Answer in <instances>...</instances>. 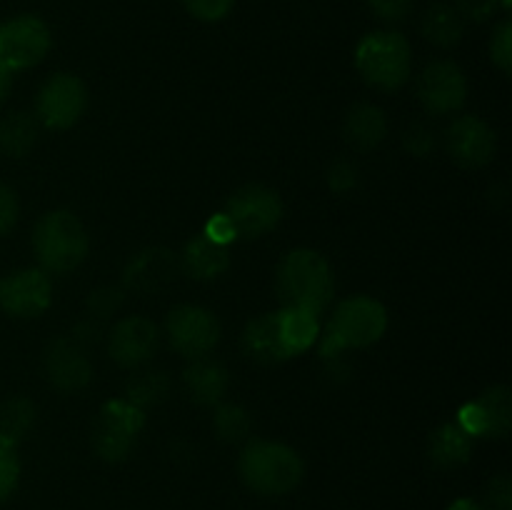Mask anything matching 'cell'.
Returning <instances> with one entry per match:
<instances>
[{"mask_svg": "<svg viewBox=\"0 0 512 510\" xmlns=\"http://www.w3.org/2000/svg\"><path fill=\"white\" fill-rule=\"evenodd\" d=\"M275 293H278L283 308L308 310V313L320 315L333 303V268L318 250H290L275 270Z\"/></svg>", "mask_w": 512, "mask_h": 510, "instance_id": "6da1fadb", "label": "cell"}, {"mask_svg": "<svg viewBox=\"0 0 512 510\" xmlns=\"http://www.w3.org/2000/svg\"><path fill=\"white\" fill-rule=\"evenodd\" d=\"M238 473L253 493L278 498L298 488L305 475V463L290 445L250 440L238 458Z\"/></svg>", "mask_w": 512, "mask_h": 510, "instance_id": "7a4b0ae2", "label": "cell"}, {"mask_svg": "<svg viewBox=\"0 0 512 510\" xmlns=\"http://www.w3.org/2000/svg\"><path fill=\"white\" fill-rule=\"evenodd\" d=\"M388 330V310L378 298L353 295L335 308L328 328L320 335V355L338 358L343 350L370 348Z\"/></svg>", "mask_w": 512, "mask_h": 510, "instance_id": "3957f363", "label": "cell"}, {"mask_svg": "<svg viewBox=\"0 0 512 510\" xmlns=\"http://www.w3.org/2000/svg\"><path fill=\"white\" fill-rule=\"evenodd\" d=\"M33 250L40 270L63 275L80 268L90 253V238L80 218L70 210H50L35 223Z\"/></svg>", "mask_w": 512, "mask_h": 510, "instance_id": "277c9868", "label": "cell"}, {"mask_svg": "<svg viewBox=\"0 0 512 510\" xmlns=\"http://www.w3.org/2000/svg\"><path fill=\"white\" fill-rule=\"evenodd\" d=\"M355 68L375 90H400L413 70V48L398 30H375L355 48Z\"/></svg>", "mask_w": 512, "mask_h": 510, "instance_id": "5b68a950", "label": "cell"}, {"mask_svg": "<svg viewBox=\"0 0 512 510\" xmlns=\"http://www.w3.org/2000/svg\"><path fill=\"white\" fill-rule=\"evenodd\" d=\"M145 428V410L125 398L108 400L93 428V448L108 463H123Z\"/></svg>", "mask_w": 512, "mask_h": 510, "instance_id": "8992f818", "label": "cell"}, {"mask_svg": "<svg viewBox=\"0 0 512 510\" xmlns=\"http://www.w3.org/2000/svg\"><path fill=\"white\" fill-rule=\"evenodd\" d=\"M223 213L230 218L238 238H263L265 233L278 228L285 208L278 190L250 183L230 195Z\"/></svg>", "mask_w": 512, "mask_h": 510, "instance_id": "52a82bcc", "label": "cell"}, {"mask_svg": "<svg viewBox=\"0 0 512 510\" xmlns=\"http://www.w3.org/2000/svg\"><path fill=\"white\" fill-rule=\"evenodd\" d=\"M88 108V88L73 73H55L40 85L35 120L48 130H68Z\"/></svg>", "mask_w": 512, "mask_h": 510, "instance_id": "ba28073f", "label": "cell"}, {"mask_svg": "<svg viewBox=\"0 0 512 510\" xmlns=\"http://www.w3.org/2000/svg\"><path fill=\"white\" fill-rule=\"evenodd\" d=\"M50 45L53 35L38 15H18L0 25V65L10 73L43 63Z\"/></svg>", "mask_w": 512, "mask_h": 510, "instance_id": "9c48e42d", "label": "cell"}, {"mask_svg": "<svg viewBox=\"0 0 512 510\" xmlns=\"http://www.w3.org/2000/svg\"><path fill=\"white\" fill-rule=\"evenodd\" d=\"M165 335L183 358H205L220 340V320L203 305H175L165 320Z\"/></svg>", "mask_w": 512, "mask_h": 510, "instance_id": "30bf717a", "label": "cell"}, {"mask_svg": "<svg viewBox=\"0 0 512 510\" xmlns=\"http://www.w3.org/2000/svg\"><path fill=\"white\" fill-rule=\"evenodd\" d=\"M418 98L433 115L458 113L468 100V78L453 60H433L418 78Z\"/></svg>", "mask_w": 512, "mask_h": 510, "instance_id": "8fae6325", "label": "cell"}, {"mask_svg": "<svg viewBox=\"0 0 512 510\" xmlns=\"http://www.w3.org/2000/svg\"><path fill=\"white\" fill-rule=\"evenodd\" d=\"M53 303V285L45 270L23 268L0 278V308L13 318H38Z\"/></svg>", "mask_w": 512, "mask_h": 510, "instance_id": "7c38bea8", "label": "cell"}, {"mask_svg": "<svg viewBox=\"0 0 512 510\" xmlns=\"http://www.w3.org/2000/svg\"><path fill=\"white\" fill-rule=\"evenodd\" d=\"M445 145L460 168H485L498 153V135L478 115H460L445 133Z\"/></svg>", "mask_w": 512, "mask_h": 510, "instance_id": "4fadbf2b", "label": "cell"}, {"mask_svg": "<svg viewBox=\"0 0 512 510\" xmlns=\"http://www.w3.org/2000/svg\"><path fill=\"white\" fill-rule=\"evenodd\" d=\"M160 345V330L145 315H128L113 325L108 335L110 358L120 368H140L148 363Z\"/></svg>", "mask_w": 512, "mask_h": 510, "instance_id": "5bb4252c", "label": "cell"}, {"mask_svg": "<svg viewBox=\"0 0 512 510\" xmlns=\"http://www.w3.org/2000/svg\"><path fill=\"white\" fill-rule=\"evenodd\" d=\"M43 368L48 383L63 393L88 388V383L93 380V363H90L88 353L70 335H60L53 343H48Z\"/></svg>", "mask_w": 512, "mask_h": 510, "instance_id": "9a60e30c", "label": "cell"}, {"mask_svg": "<svg viewBox=\"0 0 512 510\" xmlns=\"http://www.w3.org/2000/svg\"><path fill=\"white\" fill-rule=\"evenodd\" d=\"M180 273V255L168 248H145L135 258H130L123 270L125 290L140 295H155L168 288Z\"/></svg>", "mask_w": 512, "mask_h": 510, "instance_id": "2e32d148", "label": "cell"}, {"mask_svg": "<svg viewBox=\"0 0 512 510\" xmlns=\"http://www.w3.org/2000/svg\"><path fill=\"white\" fill-rule=\"evenodd\" d=\"M183 383L185 388H188L193 403L210 408V405H220V400L225 398L230 385V375L223 363L210 360L208 355H205V358L190 360L188 368L183 370Z\"/></svg>", "mask_w": 512, "mask_h": 510, "instance_id": "e0dca14e", "label": "cell"}, {"mask_svg": "<svg viewBox=\"0 0 512 510\" xmlns=\"http://www.w3.org/2000/svg\"><path fill=\"white\" fill-rule=\"evenodd\" d=\"M230 268V253L225 245L213 243L203 233L188 240L183 255H180V270L195 280H215Z\"/></svg>", "mask_w": 512, "mask_h": 510, "instance_id": "ac0fdd59", "label": "cell"}, {"mask_svg": "<svg viewBox=\"0 0 512 510\" xmlns=\"http://www.w3.org/2000/svg\"><path fill=\"white\" fill-rule=\"evenodd\" d=\"M243 350L253 360L265 365H278L288 360L283 343H280L278 313H265L250 320L243 330Z\"/></svg>", "mask_w": 512, "mask_h": 510, "instance_id": "d6986e66", "label": "cell"}, {"mask_svg": "<svg viewBox=\"0 0 512 510\" xmlns=\"http://www.w3.org/2000/svg\"><path fill=\"white\" fill-rule=\"evenodd\" d=\"M345 140L358 150H373L388 135V118L383 108L373 103H358L348 110L343 125Z\"/></svg>", "mask_w": 512, "mask_h": 510, "instance_id": "ffe728a7", "label": "cell"}, {"mask_svg": "<svg viewBox=\"0 0 512 510\" xmlns=\"http://www.w3.org/2000/svg\"><path fill=\"white\" fill-rule=\"evenodd\" d=\"M428 455L438 468H460V465L468 463L470 455H473V438H470L455 420H450V423H443L440 428L433 430Z\"/></svg>", "mask_w": 512, "mask_h": 510, "instance_id": "44dd1931", "label": "cell"}, {"mask_svg": "<svg viewBox=\"0 0 512 510\" xmlns=\"http://www.w3.org/2000/svg\"><path fill=\"white\" fill-rule=\"evenodd\" d=\"M278 330H280V343H283L288 358H295V355L310 350L315 345V340L320 338L318 315L308 313V310L280 308Z\"/></svg>", "mask_w": 512, "mask_h": 510, "instance_id": "7402d4cb", "label": "cell"}, {"mask_svg": "<svg viewBox=\"0 0 512 510\" xmlns=\"http://www.w3.org/2000/svg\"><path fill=\"white\" fill-rule=\"evenodd\" d=\"M38 143V120L30 113H10L0 120V153L8 158H25Z\"/></svg>", "mask_w": 512, "mask_h": 510, "instance_id": "603a6c76", "label": "cell"}, {"mask_svg": "<svg viewBox=\"0 0 512 510\" xmlns=\"http://www.w3.org/2000/svg\"><path fill=\"white\" fill-rule=\"evenodd\" d=\"M465 20L450 3H435L423 15V35L438 48H453L460 43Z\"/></svg>", "mask_w": 512, "mask_h": 510, "instance_id": "cb8c5ba5", "label": "cell"}, {"mask_svg": "<svg viewBox=\"0 0 512 510\" xmlns=\"http://www.w3.org/2000/svg\"><path fill=\"white\" fill-rule=\"evenodd\" d=\"M35 415H38L35 403L30 398H25V395H15V398L5 400L0 405V440L18 448L20 440L35 425Z\"/></svg>", "mask_w": 512, "mask_h": 510, "instance_id": "d4e9b609", "label": "cell"}, {"mask_svg": "<svg viewBox=\"0 0 512 510\" xmlns=\"http://www.w3.org/2000/svg\"><path fill=\"white\" fill-rule=\"evenodd\" d=\"M488 420V435L485 438H505L512 428V395L505 385H493L478 398Z\"/></svg>", "mask_w": 512, "mask_h": 510, "instance_id": "484cf974", "label": "cell"}, {"mask_svg": "<svg viewBox=\"0 0 512 510\" xmlns=\"http://www.w3.org/2000/svg\"><path fill=\"white\" fill-rule=\"evenodd\" d=\"M170 390V380L163 370H143V373L133 375L125 385V400L138 405L140 410L150 408V405L163 403L165 395Z\"/></svg>", "mask_w": 512, "mask_h": 510, "instance_id": "4316f807", "label": "cell"}, {"mask_svg": "<svg viewBox=\"0 0 512 510\" xmlns=\"http://www.w3.org/2000/svg\"><path fill=\"white\" fill-rule=\"evenodd\" d=\"M250 428H253V420L243 405L225 403L215 408L213 430L223 443H240V440L248 438Z\"/></svg>", "mask_w": 512, "mask_h": 510, "instance_id": "83f0119b", "label": "cell"}, {"mask_svg": "<svg viewBox=\"0 0 512 510\" xmlns=\"http://www.w3.org/2000/svg\"><path fill=\"white\" fill-rule=\"evenodd\" d=\"M490 60L503 75L512 73V23L503 20L495 25L493 38H490Z\"/></svg>", "mask_w": 512, "mask_h": 510, "instance_id": "f1b7e54d", "label": "cell"}, {"mask_svg": "<svg viewBox=\"0 0 512 510\" xmlns=\"http://www.w3.org/2000/svg\"><path fill=\"white\" fill-rule=\"evenodd\" d=\"M20 480V458L15 445L0 440V503L13 495V490L18 488Z\"/></svg>", "mask_w": 512, "mask_h": 510, "instance_id": "f546056e", "label": "cell"}, {"mask_svg": "<svg viewBox=\"0 0 512 510\" xmlns=\"http://www.w3.org/2000/svg\"><path fill=\"white\" fill-rule=\"evenodd\" d=\"M123 298V288H113V285H103V288L93 290L88 295L90 318H108V315H113L123 305Z\"/></svg>", "mask_w": 512, "mask_h": 510, "instance_id": "4dcf8cb0", "label": "cell"}, {"mask_svg": "<svg viewBox=\"0 0 512 510\" xmlns=\"http://www.w3.org/2000/svg\"><path fill=\"white\" fill-rule=\"evenodd\" d=\"M183 5L195 20H203V23H218V20L228 18L235 0H183Z\"/></svg>", "mask_w": 512, "mask_h": 510, "instance_id": "1f68e13d", "label": "cell"}, {"mask_svg": "<svg viewBox=\"0 0 512 510\" xmlns=\"http://www.w3.org/2000/svg\"><path fill=\"white\" fill-rule=\"evenodd\" d=\"M403 145L410 155H418V158H425V155L433 153L435 148V130L430 128L428 123H413L408 125L403 135Z\"/></svg>", "mask_w": 512, "mask_h": 510, "instance_id": "d6a6232c", "label": "cell"}, {"mask_svg": "<svg viewBox=\"0 0 512 510\" xmlns=\"http://www.w3.org/2000/svg\"><path fill=\"white\" fill-rule=\"evenodd\" d=\"M455 423H458L460 428L470 435V438H485V435H488V420H485V413H483V408H480L478 400H470V403H465L463 408L458 410V418H455Z\"/></svg>", "mask_w": 512, "mask_h": 510, "instance_id": "836d02e7", "label": "cell"}, {"mask_svg": "<svg viewBox=\"0 0 512 510\" xmlns=\"http://www.w3.org/2000/svg\"><path fill=\"white\" fill-rule=\"evenodd\" d=\"M358 185V165L353 160H335L328 168V188L335 193H350Z\"/></svg>", "mask_w": 512, "mask_h": 510, "instance_id": "e575fe53", "label": "cell"}, {"mask_svg": "<svg viewBox=\"0 0 512 510\" xmlns=\"http://www.w3.org/2000/svg\"><path fill=\"white\" fill-rule=\"evenodd\" d=\"M18 215H20L18 195H15V190L10 188V185L0 183V238L8 235L10 230L15 228Z\"/></svg>", "mask_w": 512, "mask_h": 510, "instance_id": "d590c367", "label": "cell"}, {"mask_svg": "<svg viewBox=\"0 0 512 510\" xmlns=\"http://www.w3.org/2000/svg\"><path fill=\"white\" fill-rule=\"evenodd\" d=\"M368 5H370V10L378 15V18L395 23V20L408 18L410 10H413V5H415V0H368Z\"/></svg>", "mask_w": 512, "mask_h": 510, "instance_id": "8d00e7d4", "label": "cell"}, {"mask_svg": "<svg viewBox=\"0 0 512 510\" xmlns=\"http://www.w3.org/2000/svg\"><path fill=\"white\" fill-rule=\"evenodd\" d=\"M203 235H205V238L213 240V243L225 245V248H228V245L233 243L235 238H238V233H235L233 223H230V218L225 213L213 215V218H210L208 223H205Z\"/></svg>", "mask_w": 512, "mask_h": 510, "instance_id": "74e56055", "label": "cell"}, {"mask_svg": "<svg viewBox=\"0 0 512 510\" xmlns=\"http://www.w3.org/2000/svg\"><path fill=\"white\" fill-rule=\"evenodd\" d=\"M488 503L493 510H512V483L510 475L500 473L488 485Z\"/></svg>", "mask_w": 512, "mask_h": 510, "instance_id": "f35d334b", "label": "cell"}, {"mask_svg": "<svg viewBox=\"0 0 512 510\" xmlns=\"http://www.w3.org/2000/svg\"><path fill=\"white\" fill-rule=\"evenodd\" d=\"M455 10L460 13V18L475 20V23H483L490 15L495 13V5L498 0H455Z\"/></svg>", "mask_w": 512, "mask_h": 510, "instance_id": "ab89813d", "label": "cell"}, {"mask_svg": "<svg viewBox=\"0 0 512 510\" xmlns=\"http://www.w3.org/2000/svg\"><path fill=\"white\" fill-rule=\"evenodd\" d=\"M10 88H13V73H10L8 68H3V65H0V105L8 100Z\"/></svg>", "mask_w": 512, "mask_h": 510, "instance_id": "60d3db41", "label": "cell"}, {"mask_svg": "<svg viewBox=\"0 0 512 510\" xmlns=\"http://www.w3.org/2000/svg\"><path fill=\"white\" fill-rule=\"evenodd\" d=\"M448 510H483V508H480V505L475 503V500H470V498H460V500H455V503L450 505Z\"/></svg>", "mask_w": 512, "mask_h": 510, "instance_id": "b9f144b4", "label": "cell"}]
</instances>
